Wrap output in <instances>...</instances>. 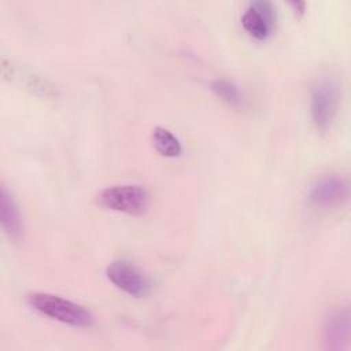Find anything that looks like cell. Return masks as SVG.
Segmentation results:
<instances>
[{
	"instance_id": "obj_1",
	"label": "cell",
	"mask_w": 351,
	"mask_h": 351,
	"mask_svg": "<svg viewBox=\"0 0 351 351\" xmlns=\"http://www.w3.org/2000/svg\"><path fill=\"white\" fill-rule=\"evenodd\" d=\"M341 101V84L333 74L315 78L310 90V115L319 132L330 130Z\"/></svg>"
},
{
	"instance_id": "obj_2",
	"label": "cell",
	"mask_w": 351,
	"mask_h": 351,
	"mask_svg": "<svg viewBox=\"0 0 351 351\" xmlns=\"http://www.w3.org/2000/svg\"><path fill=\"white\" fill-rule=\"evenodd\" d=\"M27 303L36 311L71 326H90L95 319L93 314L84 306L47 292L29 293Z\"/></svg>"
},
{
	"instance_id": "obj_3",
	"label": "cell",
	"mask_w": 351,
	"mask_h": 351,
	"mask_svg": "<svg viewBox=\"0 0 351 351\" xmlns=\"http://www.w3.org/2000/svg\"><path fill=\"white\" fill-rule=\"evenodd\" d=\"M97 202L108 210L129 215H143L149 207V193L141 185H112L99 193Z\"/></svg>"
},
{
	"instance_id": "obj_4",
	"label": "cell",
	"mask_w": 351,
	"mask_h": 351,
	"mask_svg": "<svg viewBox=\"0 0 351 351\" xmlns=\"http://www.w3.org/2000/svg\"><path fill=\"white\" fill-rule=\"evenodd\" d=\"M308 202L317 208H335L348 200V180L340 174H325L308 189Z\"/></svg>"
},
{
	"instance_id": "obj_5",
	"label": "cell",
	"mask_w": 351,
	"mask_h": 351,
	"mask_svg": "<svg viewBox=\"0 0 351 351\" xmlns=\"http://www.w3.org/2000/svg\"><path fill=\"white\" fill-rule=\"evenodd\" d=\"M108 280L121 291L134 298L147 296L151 292V281L143 270L128 259L112 261L106 270Z\"/></svg>"
},
{
	"instance_id": "obj_6",
	"label": "cell",
	"mask_w": 351,
	"mask_h": 351,
	"mask_svg": "<svg viewBox=\"0 0 351 351\" xmlns=\"http://www.w3.org/2000/svg\"><path fill=\"white\" fill-rule=\"evenodd\" d=\"M276 7L267 0L250 3L241 15L243 29L256 40L269 38L276 29Z\"/></svg>"
},
{
	"instance_id": "obj_7",
	"label": "cell",
	"mask_w": 351,
	"mask_h": 351,
	"mask_svg": "<svg viewBox=\"0 0 351 351\" xmlns=\"http://www.w3.org/2000/svg\"><path fill=\"white\" fill-rule=\"evenodd\" d=\"M350 311L348 308H339L329 314L324 324L322 340L325 348L339 351L347 350L350 344Z\"/></svg>"
},
{
	"instance_id": "obj_8",
	"label": "cell",
	"mask_w": 351,
	"mask_h": 351,
	"mask_svg": "<svg viewBox=\"0 0 351 351\" xmlns=\"http://www.w3.org/2000/svg\"><path fill=\"white\" fill-rule=\"evenodd\" d=\"M1 70H3V75L4 78L14 81L19 85H22L23 88L41 95L44 97H52L56 96V90L53 89V86L44 78H41V75L36 74L34 71H32L30 69H26L21 64H15L11 60H5L3 59L1 63Z\"/></svg>"
},
{
	"instance_id": "obj_9",
	"label": "cell",
	"mask_w": 351,
	"mask_h": 351,
	"mask_svg": "<svg viewBox=\"0 0 351 351\" xmlns=\"http://www.w3.org/2000/svg\"><path fill=\"white\" fill-rule=\"evenodd\" d=\"M0 221L10 240L19 241L23 237V219L19 206L5 185L0 188Z\"/></svg>"
},
{
	"instance_id": "obj_10",
	"label": "cell",
	"mask_w": 351,
	"mask_h": 351,
	"mask_svg": "<svg viewBox=\"0 0 351 351\" xmlns=\"http://www.w3.org/2000/svg\"><path fill=\"white\" fill-rule=\"evenodd\" d=\"M151 140L155 149L167 158H174L181 154V143L169 129L156 126L151 133Z\"/></svg>"
},
{
	"instance_id": "obj_11",
	"label": "cell",
	"mask_w": 351,
	"mask_h": 351,
	"mask_svg": "<svg viewBox=\"0 0 351 351\" xmlns=\"http://www.w3.org/2000/svg\"><path fill=\"white\" fill-rule=\"evenodd\" d=\"M210 88L217 97H219L222 101H225L230 107L239 108L244 104L243 92L239 89V86L234 82H232L229 80L217 78V80L211 81Z\"/></svg>"
}]
</instances>
